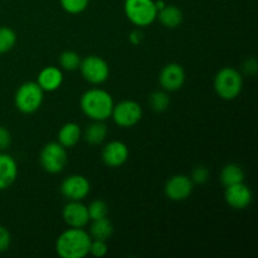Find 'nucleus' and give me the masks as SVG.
Instances as JSON below:
<instances>
[{
    "label": "nucleus",
    "instance_id": "obj_1",
    "mask_svg": "<svg viewBox=\"0 0 258 258\" xmlns=\"http://www.w3.org/2000/svg\"><path fill=\"white\" fill-rule=\"evenodd\" d=\"M113 105L115 102L111 93L102 88L87 90L80 100L81 110L92 121H106L110 118Z\"/></svg>",
    "mask_w": 258,
    "mask_h": 258
},
{
    "label": "nucleus",
    "instance_id": "obj_2",
    "mask_svg": "<svg viewBox=\"0 0 258 258\" xmlns=\"http://www.w3.org/2000/svg\"><path fill=\"white\" fill-rule=\"evenodd\" d=\"M92 238L83 228H70L59 234L55 251L62 258H83L90 252Z\"/></svg>",
    "mask_w": 258,
    "mask_h": 258
},
{
    "label": "nucleus",
    "instance_id": "obj_3",
    "mask_svg": "<svg viewBox=\"0 0 258 258\" xmlns=\"http://www.w3.org/2000/svg\"><path fill=\"white\" fill-rule=\"evenodd\" d=\"M214 91L222 100L232 101L238 97L243 88V77L233 67H224L214 77Z\"/></svg>",
    "mask_w": 258,
    "mask_h": 258
},
{
    "label": "nucleus",
    "instance_id": "obj_4",
    "mask_svg": "<svg viewBox=\"0 0 258 258\" xmlns=\"http://www.w3.org/2000/svg\"><path fill=\"white\" fill-rule=\"evenodd\" d=\"M123 12L126 18L138 28L149 27L158 17V9L154 0H125Z\"/></svg>",
    "mask_w": 258,
    "mask_h": 258
},
{
    "label": "nucleus",
    "instance_id": "obj_5",
    "mask_svg": "<svg viewBox=\"0 0 258 258\" xmlns=\"http://www.w3.org/2000/svg\"><path fill=\"white\" fill-rule=\"evenodd\" d=\"M44 100V91L37 82H24L18 87L14 96V105L18 110L25 115L37 112Z\"/></svg>",
    "mask_w": 258,
    "mask_h": 258
},
{
    "label": "nucleus",
    "instance_id": "obj_6",
    "mask_svg": "<svg viewBox=\"0 0 258 258\" xmlns=\"http://www.w3.org/2000/svg\"><path fill=\"white\" fill-rule=\"evenodd\" d=\"M43 170L49 174H59L68 163L67 149L59 143H48L43 146L39 156Z\"/></svg>",
    "mask_w": 258,
    "mask_h": 258
},
{
    "label": "nucleus",
    "instance_id": "obj_7",
    "mask_svg": "<svg viewBox=\"0 0 258 258\" xmlns=\"http://www.w3.org/2000/svg\"><path fill=\"white\" fill-rule=\"evenodd\" d=\"M78 70L81 71L82 77L91 85H102L110 77L108 63L100 55H88L81 59Z\"/></svg>",
    "mask_w": 258,
    "mask_h": 258
},
{
    "label": "nucleus",
    "instance_id": "obj_8",
    "mask_svg": "<svg viewBox=\"0 0 258 258\" xmlns=\"http://www.w3.org/2000/svg\"><path fill=\"white\" fill-rule=\"evenodd\" d=\"M113 122L123 128L133 127L138 125L143 118V108L140 103L133 100H123L121 102L113 105L112 113H111Z\"/></svg>",
    "mask_w": 258,
    "mask_h": 258
},
{
    "label": "nucleus",
    "instance_id": "obj_9",
    "mask_svg": "<svg viewBox=\"0 0 258 258\" xmlns=\"http://www.w3.org/2000/svg\"><path fill=\"white\" fill-rule=\"evenodd\" d=\"M91 184L85 175L72 174L60 184V193L68 201L82 202L90 194Z\"/></svg>",
    "mask_w": 258,
    "mask_h": 258
},
{
    "label": "nucleus",
    "instance_id": "obj_10",
    "mask_svg": "<svg viewBox=\"0 0 258 258\" xmlns=\"http://www.w3.org/2000/svg\"><path fill=\"white\" fill-rule=\"evenodd\" d=\"M194 189V183L190 176L184 174H176L168 179L164 186V193L170 201L183 202L191 196Z\"/></svg>",
    "mask_w": 258,
    "mask_h": 258
},
{
    "label": "nucleus",
    "instance_id": "obj_11",
    "mask_svg": "<svg viewBox=\"0 0 258 258\" xmlns=\"http://www.w3.org/2000/svg\"><path fill=\"white\" fill-rule=\"evenodd\" d=\"M159 83L166 92L179 91L185 83V71L178 63H169L160 71Z\"/></svg>",
    "mask_w": 258,
    "mask_h": 258
},
{
    "label": "nucleus",
    "instance_id": "obj_12",
    "mask_svg": "<svg viewBox=\"0 0 258 258\" xmlns=\"http://www.w3.org/2000/svg\"><path fill=\"white\" fill-rule=\"evenodd\" d=\"M63 221L71 228H83L91 221L87 206L80 201H68L62 211Z\"/></svg>",
    "mask_w": 258,
    "mask_h": 258
},
{
    "label": "nucleus",
    "instance_id": "obj_13",
    "mask_svg": "<svg viewBox=\"0 0 258 258\" xmlns=\"http://www.w3.org/2000/svg\"><path fill=\"white\" fill-rule=\"evenodd\" d=\"M252 198L253 196H252L251 189L246 184L238 183L226 186L224 199L231 208L237 209V211L248 208L249 204L252 203Z\"/></svg>",
    "mask_w": 258,
    "mask_h": 258
},
{
    "label": "nucleus",
    "instance_id": "obj_14",
    "mask_svg": "<svg viewBox=\"0 0 258 258\" xmlns=\"http://www.w3.org/2000/svg\"><path fill=\"white\" fill-rule=\"evenodd\" d=\"M128 148L122 141H110L106 144L105 148L102 149L101 158L105 165L110 168H120L127 161L128 159Z\"/></svg>",
    "mask_w": 258,
    "mask_h": 258
},
{
    "label": "nucleus",
    "instance_id": "obj_15",
    "mask_svg": "<svg viewBox=\"0 0 258 258\" xmlns=\"http://www.w3.org/2000/svg\"><path fill=\"white\" fill-rule=\"evenodd\" d=\"M18 178V164L12 155L0 151V190L10 188Z\"/></svg>",
    "mask_w": 258,
    "mask_h": 258
},
{
    "label": "nucleus",
    "instance_id": "obj_16",
    "mask_svg": "<svg viewBox=\"0 0 258 258\" xmlns=\"http://www.w3.org/2000/svg\"><path fill=\"white\" fill-rule=\"evenodd\" d=\"M63 72L60 68L54 66H48L44 67L39 73L35 82L39 85L44 92H54L62 86L63 83Z\"/></svg>",
    "mask_w": 258,
    "mask_h": 258
},
{
    "label": "nucleus",
    "instance_id": "obj_17",
    "mask_svg": "<svg viewBox=\"0 0 258 258\" xmlns=\"http://www.w3.org/2000/svg\"><path fill=\"white\" fill-rule=\"evenodd\" d=\"M82 139V130L76 122H67L58 131V143L66 149L73 148Z\"/></svg>",
    "mask_w": 258,
    "mask_h": 258
},
{
    "label": "nucleus",
    "instance_id": "obj_18",
    "mask_svg": "<svg viewBox=\"0 0 258 258\" xmlns=\"http://www.w3.org/2000/svg\"><path fill=\"white\" fill-rule=\"evenodd\" d=\"M156 19H159V22L165 28L174 29V28H178L183 22V12L175 5L166 4L163 9L159 10Z\"/></svg>",
    "mask_w": 258,
    "mask_h": 258
},
{
    "label": "nucleus",
    "instance_id": "obj_19",
    "mask_svg": "<svg viewBox=\"0 0 258 258\" xmlns=\"http://www.w3.org/2000/svg\"><path fill=\"white\" fill-rule=\"evenodd\" d=\"M107 133V126L105 125V121H92V123L86 127L85 133H82V138L90 145H100L105 141Z\"/></svg>",
    "mask_w": 258,
    "mask_h": 258
},
{
    "label": "nucleus",
    "instance_id": "obj_20",
    "mask_svg": "<svg viewBox=\"0 0 258 258\" xmlns=\"http://www.w3.org/2000/svg\"><path fill=\"white\" fill-rule=\"evenodd\" d=\"M112 233L113 226L107 217L92 221L90 228V236L92 239H101V241L107 242V239L112 236Z\"/></svg>",
    "mask_w": 258,
    "mask_h": 258
},
{
    "label": "nucleus",
    "instance_id": "obj_21",
    "mask_svg": "<svg viewBox=\"0 0 258 258\" xmlns=\"http://www.w3.org/2000/svg\"><path fill=\"white\" fill-rule=\"evenodd\" d=\"M244 171L238 164H227L221 171V181L224 186L233 185V184L243 183Z\"/></svg>",
    "mask_w": 258,
    "mask_h": 258
},
{
    "label": "nucleus",
    "instance_id": "obj_22",
    "mask_svg": "<svg viewBox=\"0 0 258 258\" xmlns=\"http://www.w3.org/2000/svg\"><path fill=\"white\" fill-rule=\"evenodd\" d=\"M17 44V33L9 27H0V54L10 52Z\"/></svg>",
    "mask_w": 258,
    "mask_h": 258
},
{
    "label": "nucleus",
    "instance_id": "obj_23",
    "mask_svg": "<svg viewBox=\"0 0 258 258\" xmlns=\"http://www.w3.org/2000/svg\"><path fill=\"white\" fill-rule=\"evenodd\" d=\"M149 106L155 112H164L170 106V97L166 91H155L149 98Z\"/></svg>",
    "mask_w": 258,
    "mask_h": 258
},
{
    "label": "nucleus",
    "instance_id": "obj_24",
    "mask_svg": "<svg viewBox=\"0 0 258 258\" xmlns=\"http://www.w3.org/2000/svg\"><path fill=\"white\" fill-rule=\"evenodd\" d=\"M59 64L62 70L68 71V72L78 70L81 64L80 54L77 52H73V50H66L60 54Z\"/></svg>",
    "mask_w": 258,
    "mask_h": 258
},
{
    "label": "nucleus",
    "instance_id": "obj_25",
    "mask_svg": "<svg viewBox=\"0 0 258 258\" xmlns=\"http://www.w3.org/2000/svg\"><path fill=\"white\" fill-rule=\"evenodd\" d=\"M88 216H90L91 221L95 219L105 218L108 214V206L106 202L101 201V199H96V201L91 202L90 206L87 207Z\"/></svg>",
    "mask_w": 258,
    "mask_h": 258
},
{
    "label": "nucleus",
    "instance_id": "obj_26",
    "mask_svg": "<svg viewBox=\"0 0 258 258\" xmlns=\"http://www.w3.org/2000/svg\"><path fill=\"white\" fill-rule=\"evenodd\" d=\"M60 7L68 14H81L87 9L90 0H59Z\"/></svg>",
    "mask_w": 258,
    "mask_h": 258
},
{
    "label": "nucleus",
    "instance_id": "obj_27",
    "mask_svg": "<svg viewBox=\"0 0 258 258\" xmlns=\"http://www.w3.org/2000/svg\"><path fill=\"white\" fill-rule=\"evenodd\" d=\"M108 252V247L106 241H101V239H92L90 244V252L88 254H92L95 257H103L106 256Z\"/></svg>",
    "mask_w": 258,
    "mask_h": 258
},
{
    "label": "nucleus",
    "instance_id": "obj_28",
    "mask_svg": "<svg viewBox=\"0 0 258 258\" xmlns=\"http://www.w3.org/2000/svg\"><path fill=\"white\" fill-rule=\"evenodd\" d=\"M190 179L194 184L207 183L209 179V170L203 165L196 166V168L193 169V171H191Z\"/></svg>",
    "mask_w": 258,
    "mask_h": 258
},
{
    "label": "nucleus",
    "instance_id": "obj_29",
    "mask_svg": "<svg viewBox=\"0 0 258 258\" xmlns=\"http://www.w3.org/2000/svg\"><path fill=\"white\" fill-rule=\"evenodd\" d=\"M12 243V234L5 228L4 226H0V253L8 251Z\"/></svg>",
    "mask_w": 258,
    "mask_h": 258
},
{
    "label": "nucleus",
    "instance_id": "obj_30",
    "mask_svg": "<svg viewBox=\"0 0 258 258\" xmlns=\"http://www.w3.org/2000/svg\"><path fill=\"white\" fill-rule=\"evenodd\" d=\"M12 144V134L4 126H0V151H5L9 149Z\"/></svg>",
    "mask_w": 258,
    "mask_h": 258
},
{
    "label": "nucleus",
    "instance_id": "obj_31",
    "mask_svg": "<svg viewBox=\"0 0 258 258\" xmlns=\"http://www.w3.org/2000/svg\"><path fill=\"white\" fill-rule=\"evenodd\" d=\"M258 70V64H257V60L254 58H249L244 62L243 64V72L246 73L247 76H254L257 73Z\"/></svg>",
    "mask_w": 258,
    "mask_h": 258
},
{
    "label": "nucleus",
    "instance_id": "obj_32",
    "mask_svg": "<svg viewBox=\"0 0 258 258\" xmlns=\"http://www.w3.org/2000/svg\"><path fill=\"white\" fill-rule=\"evenodd\" d=\"M128 39H130V42L133 43V44H135V45L140 44L144 39V33L141 32L140 28H138V29L133 30V32L130 33V37H128Z\"/></svg>",
    "mask_w": 258,
    "mask_h": 258
}]
</instances>
